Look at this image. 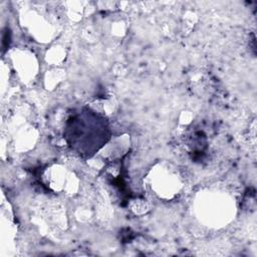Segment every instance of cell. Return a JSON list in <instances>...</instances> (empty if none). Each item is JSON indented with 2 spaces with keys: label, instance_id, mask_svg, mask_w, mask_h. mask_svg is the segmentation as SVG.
I'll return each instance as SVG.
<instances>
[{
  "label": "cell",
  "instance_id": "obj_1",
  "mask_svg": "<svg viewBox=\"0 0 257 257\" xmlns=\"http://www.w3.org/2000/svg\"><path fill=\"white\" fill-rule=\"evenodd\" d=\"M63 136L73 152L82 158H91L109 141V123L105 116L84 106L68 116Z\"/></svg>",
  "mask_w": 257,
  "mask_h": 257
}]
</instances>
